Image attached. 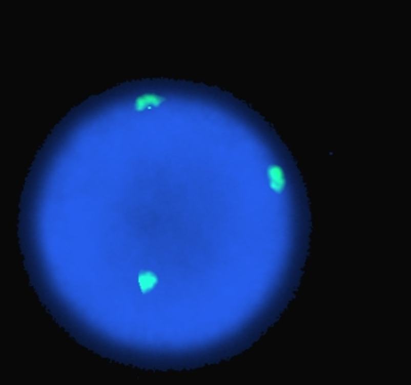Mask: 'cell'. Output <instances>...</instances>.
<instances>
[{"instance_id": "6da1fadb", "label": "cell", "mask_w": 411, "mask_h": 385, "mask_svg": "<svg viewBox=\"0 0 411 385\" xmlns=\"http://www.w3.org/2000/svg\"><path fill=\"white\" fill-rule=\"evenodd\" d=\"M139 286L140 290L144 295L149 294L150 291H153L155 288H156L157 282H159V279H157L156 274L153 273L150 270H141L139 274Z\"/></svg>"}, {"instance_id": "7a4b0ae2", "label": "cell", "mask_w": 411, "mask_h": 385, "mask_svg": "<svg viewBox=\"0 0 411 385\" xmlns=\"http://www.w3.org/2000/svg\"><path fill=\"white\" fill-rule=\"evenodd\" d=\"M165 100H166L165 98L160 97V95L144 94V95H140L138 99L135 100V106H134V108H135L136 112H141V110H144V109L159 107L160 104L165 102Z\"/></svg>"}, {"instance_id": "3957f363", "label": "cell", "mask_w": 411, "mask_h": 385, "mask_svg": "<svg viewBox=\"0 0 411 385\" xmlns=\"http://www.w3.org/2000/svg\"><path fill=\"white\" fill-rule=\"evenodd\" d=\"M268 175H269L270 186H272V189L278 193L282 192L285 186V178L282 170L280 169L279 166H270L269 170H268Z\"/></svg>"}]
</instances>
